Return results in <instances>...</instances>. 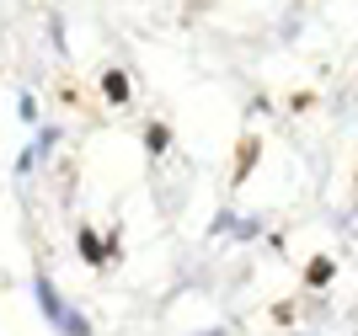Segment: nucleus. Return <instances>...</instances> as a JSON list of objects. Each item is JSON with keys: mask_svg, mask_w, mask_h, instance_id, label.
I'll return each mask as SVG.
<instances>
[{"mask_svg": "<svg viewBox=\"0 0 358 336\" xmlns=\"http://www.w3.org/2000/svg\"><path fill=\"white\" fill-rule=\"evenodd\" d=\"M80 256H86L91 267H102V256H107V246L96 240V230H80Z\"/></svg>", "mask_w": 358, "mask_h": 336, "instance_id": "5", "label": "nucleus"}, {"mask_svg": "<svg viewBox=\"0 0 358 336\" xmlns=\"http://www.w3.org/2000/svg\"><path fill=\"white\" fill-rule=\"evenodd\" d=\"M331 272H337V267H331V256H315V262L305 267V283H310V288H321V283H331Z\"/></svg>", "mask_w": 358, "mask_h": 336, "instance_id": "6", "label": "nucleus"}, {"mask_svg": "<svg viewBox=\"0 0 358 336\" xmlns=\"http://www.w3.org/2000/svg\"><path fill=\"white\" fill-rule=\"evenodd\" d=\"M32 288H38V305H43V315H48V326H59L64 336H91V326L75 315L70 305H64L59 293H54V283H48V272H38L32 278Z\"/></svg>", "mask_w": 358, "mask_h": 336, "instance_id": "1", "label": "nucleus"}, {"mask_svg": "<svg viewBox=\"0 0 358 336\" xmlns=\"http://www.w3.org/2000/svg\"><path fill=\"white\" fill-rule=\"evenodd\" d=\"M102 91H107V102H113V107H123V102H129V75H123V70H102Z\"/></svg>", "mask_w": 358, "mask_h": 336, "instance_id": "3", "label": "nucleus"}, {"mask_svg": "<svg viewBox=\"0 0 358 336\" xmlns=\"http://www.w3.org/2000/svg\"><path fill=\"white\" fill-rule=\"evenodd\" d=\"M145 149L150 155H166V149H171V129H166V123H150L145 129Z\"/></svg>", "mask_w": 358, "mask_h": 336, "instance_id": "4", "label": "nucleus"}, {"mask_svg": "<svg viewBox=\"0 0 358 336\" xmlns=\"http://www.w3.org/2000/svg\"><path fill=\"white\" fill-rule=\"evenodd\" d=\"M257 133H246V139H241V149H236V171H230V187H241V182H246V176H252V166H257Z\"/></svg>", "mask_w": 358, "mask_h": 336, "instance_id": "2", "label": "nucleus"}]
</instances>
